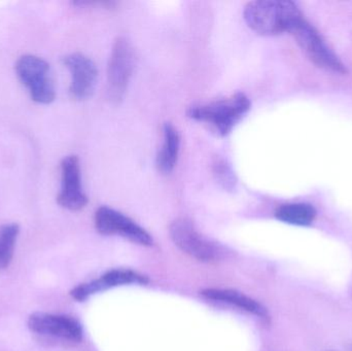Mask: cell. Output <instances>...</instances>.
Segmentation results:
<instances>
[{
    "label": "cell",
    "instance_id": "1",
    "mask_svg": "<svg viewBox=\"0 0 352 351\" xmlns=\"http://www.w3.org/2000/svg\"><path fill=\"white\" fill-rule=\"evenodd\" d=\"M244 20L252 30L261 35L289 33L303 20V12L289 0H256L246 4Z\"/></svg>",
    "mask_w": 352,
    "mask_h": 351
},
{
    "label": "cell",
    "instance_id": "2",
    "mask_svg": "<svg viewBox=\"0 0 352 351\" xmlns=\"http://www.w3.org/2000/svg\"><path fill=\"white\" fill-rule=\"evenodd\" d=\"M250 101L243 93H235L225 98L194 105L188 115L208 126L219 136H227L236 124L248 113Z\"/></svg>",
    "mask_w": 352,
    "mask_h": 351
},
{
    "label": "cell",
    "instance_id": "3",
    "mask_svg": "<svg viewBox=\"0 0 352 351\" xmlns=\"http://www.w3.org/2000/svg\"><path fill=\"white\" fill-rule=\"evenodd\" d=\"M291 35L306 57L318 67L342 76L347 73L346 66L343 64L340 58L329 47L322 34L305 18L292 31Z\"/></svg>",
    "mask_w": 352,
    "mask_h": 351
},
{
    "label": "cell",
    "instance_id": "4",
    "mask_svg": "<svg viewBox=\"0 0 352 351\" xmlns=\"http://www.w3.org/2000/svg\"><path fill=\"white\" fill-rule=\"evenodd\" d=\"M171 239L180 251L201 262H217L225 256V249L203 236L188 218H177L169 228Z\"/></svg>",
    "mask_w": 352,
    "mask_h": 351
},
{
    "label": "cell",
    "instance_id": "5",
    "mask_svg": "<svg viewBox=\"0 0 352 351\" xmlns=\"http://www.w3.org/2000/svg\"><path fill=\"white\" fill-rule=\"evenodd\" d=\"M16 71L35 102L49 104L55 99V88L47 61L33 55H25L16 61Z\"/></svg>",
    "mask_w": 352,
    "mask_h": 351
},
{
    "label": "cell",
    "instance_id": "6",
    "mask_svg": "<svg viewBox=\"0 0 352 351\" xmlns=\"http://www.w3.org/2000/svg\"><path fill=\"white\" fill-rule=\"evenodd\" d=\"M135 67V54L129 41L119 37L113 43L107 65V93L111 100L119 102L125 96Z\"/></svg>",
    "mask_w": 352,
    "mask_h": 351
},
{
    "label": "cell",
    "instance_id": "7",
    "mask_svg": "<svg viewBox=\"0 0 352 351\" xmlns=\"http://www.w3.org/2000/svg\"><path fill=\"white\" fill-rule=\"evenodd\" d=\"M95 227L100 234L118 235L144 247L153 245V238L131 218L113 208L102 206L95 214Z\"/></svg>",
    "mask_w": 352,
    "mask_h": 351
},
{
    "label": "cell",
    "instance_id": "8",
    "mask_svg": "<svg viewBox=\"0 0 352 351\" xmlns=\"http://www.w3.org/2000/svg\"><path fill=\"white\" fill-rule=\"evenodd\" d=\"M61 171L62 188L57 197L58 203L70 212L82 210L88 203V198L82 191L78 157H66L62 161Z\"/></svg>",
    "mask_w": 352,
    "mask_h": 351
},
{
    "label": "cell",
    "instance_id": "9",
    "mask_svg": "<svg viewBox=\"0 0 352 351\" xmlns=\"http://www.w3.org/2000/svg\"><path fill=\"white\" fill-rule=\"evenodd\" d=\"M63 63L72 73L69 92L76 100H85L93 94L96 86L98 70L94 62L80 53L63 58Z\"/></svg>",
    "mask_w": 352,
    "mask_h": 351
},
{
    "label": "cell",
    "instance_id": "10",
    "mask_svg": "<svg viewBox=\"0 0 352 351\" xmlns=\"http://www.w3.org/2000/svg\"><path fill=\"white\" fill-rule=\"evenodd\" d=\"M28 327L34 333L54 336L72 342L82 339V329L76 319L67 315L37 313L28 319Z\"/></svg>",
    "mask_w": 352,
    "mask_h": 351
},
{
    "label": "cell",
    "instance_id": "11",
    "mask_svg": "<svg viewBox=\"0 0 352 351\" xmlns=\"http://www.w3.org/2000/svg\"><path fill=\"white\" fill-rule=\"evenodd\" d=\"M148 278L138 272L127 269H116L103 274L98 280L80 284L72 291V298L78 301H84L92 295L99 292L116 288V286H127V284H146Z\"/></svg>",
    "mask_w": 352,
    "mask_h": 351
},
{
    "label": "cell",
    "instance_id": "12",
    "mask_svg": "<svg viewBox=\"0 0 352 351\" xmlns=\"http://www.w3.org/2000/svg\"><path fill=\"white\" fill-rule=\"evenodd\" d=\"M205 298L221 303H227L232 306L238 307L246 313H252L261 319H269L268 310L258 301L250 298L242 293L234 290H223V288H208L203 291Z\"/></svg>",
    "mask_w": 352,
    "mask_h": 351
},
{
    "label": "cell",
    "instance_id": "13",
    "mask_svg": "<svg viewBox=\"0 0 352 351\" xmlns=\"http://www.w3.org/2000/svg\"><path fill=\"white\" fill-rule=\"evenodd\" d=\"M179 133L173 124L166 123L163 127V144L157 156L159 171L168 174L175 169L179 154Z\"/></svg>",
    "mask_w": 352,
    "mask_h": 351
},
{
    "label": "cell",
    "instance_id": "14",
    "mask_svg": "<svg viewBox=\"0 0 352 351\" xmlns=\"http://www.w3.org/2000/svg\"><path fill=\"white\" fill-rule=\"evenodd\" d=\"M277 220L294 226H310L316 218V210L307 203H289L275 212Z\"/></svg>",
    "mask_w": 352,
    "mask_h": 351
},
{
    "label": "cell",
    "instance_id": "15",
    "mask_svg": "<svg viewBox=\"0 0 352 351\" xmlns=\"http://www.w3.org/2000/svg\"><path fill=\"white\" fill-rule=\"evenodd\" d=\"M18 235V225L8 224L0 227V270L6 269L12 262Z\"/></svg>",
    "mask_w": 352,
    "mask_h": 351
},
{
    "label": "cell",
    "instance_id": "16",
    "mask_svg": "<svg viewBox=\"0 0 352 351\" xmlns=\"http://www.w3.org/2000/svg\"><path fill=\"white\" fill-rule=\"evenodd\" d=\"M213 172H214L215 177H217L219 183L225 189L232 190L235 187L236 179L233 171L231 170L229 165L225 161L221 160V159H217L213 162Z\"/></svg>",
    "mask_w": 352,
    "mask_h": 351
},
{
    "label": "cell",
    "instance_id": "17",
    "mask_svg": "<svg viewBox=\"0 0 352 351\" xmlns=\"http://www.w3.org/2000/svg\"><path fill=\"white\" fill-rule=\"evenodd\" d=\"M349 351H352V344H351V346H349Z\"/></svg>",
    "mask_w": 352,
    "mask_h": 351
}]
</instances>
